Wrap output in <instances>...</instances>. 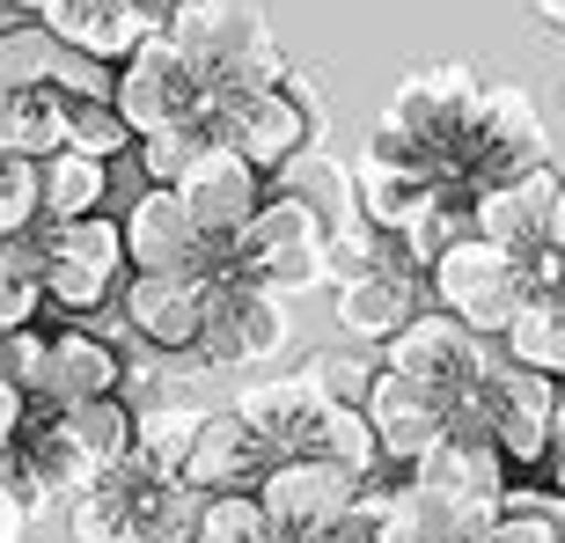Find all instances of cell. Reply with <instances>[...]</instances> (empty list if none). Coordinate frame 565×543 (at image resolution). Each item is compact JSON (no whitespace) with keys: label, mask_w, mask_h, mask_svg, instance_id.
Masks as SVG:
<instances>
[{"label":"cell","mask_w":565,"mask_h":543,"mask_svg":"<svg viewBox=\"0 0 565 543\" xmlns=\"http://www.w3.org/2000/svg\"><path fill=\"white\" fill-rule=\"evenodd\" d=\"M162 30L206 66V82H213L221 104L243 96V88H279L287 82V52H279L265 8H250V0H184Z\"/></svg>","instance_id":"6da1fadb"},{"label":"cell","mask_w":565,"mask_h":543,"mask_svg":"<svg viewBox=\"0 0 565 543\" xmlns=\"http://www.w3.org/2000/svg\"><path fill=\"white\" fill-rule=\"evenodd\" d=\"M110 104L126 110L132 140H147V132H169V126H206V132H213V110H221V96H213L206 66L191 60V52L169 38V30H154V38H140V52L118 66Z\"/></svg>","instance_id":"7a4b0ae2"},{"label":"cell","mask_w":565,"mask_h":543,"mask_svg":"<svg viewBox=\"0 0 565 543\" xmlns=\"http://www.w3.org/2000/svg\"><path fill=\"white\" fill-rule=\"evenodd\" d=\"M38 265H44V294L60 316H96L110 294L126 287V221L110 213H82V221H44L38 235Z\"/></svg>","instance_id":"3957f363"},{"label":"cell","mask_w":565,"mask_h":543,"mask_svg":"<svg viewBox=\"0 0 565 543\" xmlns=\"http://www.w3.org/2000/svg\"><path fill=\"white\" fill-rule=\"evenodd\" d=\"M492 360H500V338L456 323L448 309H419L390 345H382V368H397V375H412L419 390H434V397L448 404V426H462V412H470V397H478V382H484Z\"/></svg>","instance_id":"277c9868"},{"label":"cell","mask_w":565,"mask_h":543,"mask_svg":"<svg viewBox=\"0 0 565 543\" xmlns=\"http://www.w3.org/2000/svg\"><path fill=\"white\" fill-rule=\"evenodd\" d=\"M0 478L15 485V500L30 507V522H38V514H52V507L82 500L88 485L104 478V462L88 456V440L74 434V418H66L60 404H30L15 448L0 456Z\"/></svg>","instance_id":"5b68a950"},{"label":"cell","mask_w":565,"mask_h":543,"mask_svg":"<svg viewBox=\"0 0 565 543\" xmlns=\"http://www.w3.org/2000/svg\"><path fill=\"white\" fill-rule=\"evenodd\" d=\"M551 418H558V382L522 368V360H507V345H500V360L484 368L478 397H470L456 434L500 440V456L514 470H529V462H551Z\"/></svg>","instance_id":"8992f818"},{"label":"cell","mask_w":565,"mask_h":543,"mask_svg":"<svg viewBox=\"0 0 565 543\" xmlns=\"http://www.w3.org/2000/svg\"><path fill=\"white\" fill-rule=\"evenodd\" d=\"M323 221H316L301 199H287V191H265V206L250 213V228L228 243V265L235 279H257V287L273 294H309L323 287Z\"/></svg>","instance_id":"52a82bcc"},{"label":"cell","mask_w":565,"mask_h":543,"mask_svg":"<svg viewBox=\"0 0 565 543\" xmlns=\"http://www.w3.org/2000/svg\"><path fill=\"white\" fill-rule=\"evenodd\" d=\"M221 279H235L228 243H213L206 272H132L118 287V309H126V331L140 338L147 353H199V331H206V301Z\"/></svg>","instance_id":"ba28073f"},{"label":"cell","mask_w":565,"mask_h":543,"mask_svg":"<svg viewBox=\"0 0 565 543\" xmlns=\"http://www.w3.org/2000/svg\"><path fill=\"white\" fill-rule=\"evenodd\" d=\"M426 294H434V309H448L456 323L484 338H507V323L522 316V272L500 243H484L478 228L456 235L448 251L426 265Z\"/></svg>","instance_id":"9c48e42d"},{"label":"cell","mask_w":565,"mask_h":543,"mask_svg":"<svg viewBox=\"0 0 565 543\" xmlns=\"http://www.w3.org/2000/svg\"><path fill=\"white\" fill-rule=\"evenodd\" d=\"M294 338V309L287 294L257 287V279H221L206 301V331H199V360L228 368V375H257L265 360L287 353Z\"/></svg>","instance_id":"30bf717a"},{"label":"cell","mask_w":565,"mask_h":543,"mask_svg":"<svg viewBox=\"0 0 565 543\" xmlns=\"http://www.w3.org/2000/svg\"><path fill=\"white\" fill-rule=\"evenodd\" d=\"M367 478H360L353 462H331V456H279L257 485V500L273 507V522L287 536H316V529H331L338 514H353Z\"/></svg>","instance_id":"8fae6325"},{"label":"cell","mask_w":565,"mask_h":543,"mask_svg":"<svg viewBox=\"0 0 565 543\" xmlns=\"http://www.w3.org/2000/svg\"><path fill=\"white\" fill-rule=\"evenodd\" d=\"M177 199L191 206V221L206 228V243H235L250 228V213L265 206V169L228 140H206L191 155V169L177 177Z\"/></svg>","instance_id":"7c38bea8"},{"label":"cell","mask_w":565,"mask_h":543,"mask_svg":"<svg viewBox=\"0 0 565 543\" xmlns=\"http://www.w3.org/2000/svg\"><path fill=\"white\" fill-rule=\"evenodd\" d=\"M213 140L243 147L265 177H273L279 162H294L301 147H316V118L301 104H294V88H243V96H228V104L213 110Z\"/></svg>","instance_id":"4fadbf2b"},{"label":"cell","mask_w":565,"mask_h":543,"mask_svg":"<svg viewBox=\"0 0 565 543\" xmlns=\"http://www.w3.org/2000/svg\"><path fill=\"white\" fill-rule=\"evenodd\" d=\"M419 294H426V272L397 251V257H382L375 272L331 287V316H338V331L353 338V345H390V338L419 316Z\"/></svg>","instance_id":"5bb4252c"},{"label":"cell","mask_w":565,"mask_h":543,"mask_svg":"<svg viewBox=\"0 0 565 543\" xmlns=\"http://www.w3.org/2000/svg\"><path fill=\"white\" fill-rule=\"evenodd\" d=\"M273 462H279V448L228 404V412L199 418L191 456H184V485H191V492H206V500H213V492H257Z\"/></svg>","instance_id":"9a60e30c"},{"label":"cell","mask_w":565,"mask_h":543,"mask_svg":"<svg viewBox=\"0 0 565 543\" xmlns=\"http://www.w3.org/2000/svg\"><path fill=\"white\" fill-rule=\"evenodd\" d=\"M507 470H514V462L500 456V440L456 434V426L412 462V478H419L426 492H440L448 507H462V514H500L507 507Z\"/></svg>","instance_id":"2e32d148"},{"label":"cell","mask_w":565,"mask_h":543,"mask_svg":"<svg viewBox=\"0 0 565 543\" xmlns=\"http://www.w3.org/2000/svg\"><path fill=\"white\" fill-rule=\"evenodd\" d=\"M126 257L132 272H206L213 243L177 199V184H140V199L126 206Z\"/></svg>","instance_id":"e0dca14e"},{"label":"cell","mask_w":565,"mask_h":543,"mask_svg":"<svg viewBox=\"0 0 565 543\" xmlns=\"http://www.w3.org/2000/svg\"><path fill=\"white\" fill-rule=\"evenodd\" d=\"M551 206H558V169L536 162L522 177H500V184L478 191V206H470V228L484 243H500L507 257H529L551 243Z\"/></svg>","instance_id":"ac0fdd59"},{"label":"cell","mask_w":565,"mask_h":543,"mask_svg":"<svg viewBox=\"0 0 565 543\" xmlns=\"http://www.w3.org/2000/svg\"><path fill=\"white\" fill-rule=\"evenodd\" d=\"M360 412H367V426H375L390 470H412V462L448 434V404H440L434 390H419L412 375H397V368H382V375H375V390H367Z\"/></svg>","instance_id":"d6986e66"},{"label":"cell","mask_w":565,"mask_h":543,"mask_svg":"<svg viewBox=\"0 0 565 543\" xmlns=\"http://www.w3.org/2000/svg\"><path fill=\"white\" fill-rule=\"evenodd\" d=\"M331 404L338 397H323L301 368H294V375L243 382V390H235V412L250 418V426L273 440L279 456H316V426H323V412H331Z\"/></svg>","instance_id":"ffe728a7"},{"label":"cell","mask_w":565,"mask_h":543,"mask_svg":"<svg viewBox=\"0 0 565 543\" xmlns=\"http://www.w3.org/2000/svg\"><path fill=\"white\" fill-rule=\"evenodd\" d=\"M44 22H52V38L66 52H88V60H104V66H126L140 52V38L162 30L140 0H52Z\"/></svg>","instance_id":"44dd1931"},{"label":"cell","mask_w":565,"mask_h":543,"mask_svg":"<svg viewBox=\"0 0 565 543\" xmlns=\"http://www.w3.org/2000/svg\"><path fill=\"white\" fill-rule=\"evenodd\" d=\"M110 390H126V360L110 338H96L88 323H66L52 331V360H44V382L30 404H88V397H110Z\"/></svg>","instance_id":"7402d4cb"},{"label":"cell","mask_w":565,"mask_h":543,"mask_svg":"<svg viewBox=\"0 0 565 543\" xmlns=\"http://www.w3.org/2000/svg\"><path fill=\"white\" fill-rule=\"evenodd\" d=\"M478 88H484V74L470 60L419 66V74H404V82H397V96H390V110H382V126H397L404 140H419V132H434L440 118H456Z\"/></svg>","instance_id":"603a6c76"},{"label":"cell","mask_w":565,"mask_h":543,"mask_svg":"<svg viewBox=\"0 0 565 543\" xmlns=\"http://www.w3.org/2000/svg\"><path fill=\"white\" fill-rule=\"evenodd\" d=\"M492 529V514H462L448 507L440 492H426L412 470L390 485V500H382V543H478Z\"/></svg>","instance_id":"cb8c5ba5"},{"label":"cell","mask_w":565,"mask_h":543,"mask_svg":"<svg viewBox=\"0 0 565 543\" xmlns=\"http://www.w3.org/2000/svg\"><path fill=\"white\" fill-rule=\"evenodd\" d=\"M147 470L140 462H110L104 478L88 485L82 500L66 507V536L74 543H132V522H140V500H147Z\"/></svg>","instance_id":"d4e9b609"},{"label":"cell","mask_w":565,"mask_h":543,"mask_svg":"<svg viewBox=\"0 0 565 543\" xmlns=\"http://www.w3.org/2000/svg\"><path fill=\"white\" fill-rule=\"evenodd\" d=\"M273 191L301 199V206H309L323 228H345V221H360V177H353V162H338L331 147H301L294 162H279V169H273Z\"/></svg>","instance_id":"484cf974"},{"label":"cell","mask_w":565,"mask_h":543,"mask_svg":"<svg viewBox=\"0 0 565 543\" xmlns=\"http://www.w3.org/2000/svg\"><path fill=\"white\" fill-rule=\"evenodd\" d=\"M66 147V88H0V155H60Z\"/></svg>","instance_id":"4316f807"},{"label":"cell","mask_w":565,"mask_h":543,"mask_svg":"<svg viewBox=\"0 0 565 543\" xmlns=\"http://www.w3.org/2000/svg\"><path fill=\"white\" fill-rule=\"evenodd\" d=\"M500 345H507V360H522L536 375L565 382V294H529Z\"/></svg>","instance_id":"83f0119b"},{"label":"cell","mask_w":565,"mask_h":543,"mask_svg":"<svg viewBox=\"0 0 565 543\" xmlns=\"http://www.w3.org/2000/svg\"><path fill=\"white\" fill-rule=\"evenodd\" d=\"M38 169H44V221H82V213H104V199H110V162L60 147V155H44Z\"/></svg>","instance_id":"f1b7e54d"},{"label":"cell","mask_w":565,"mask_h":543,"mask_svg":"<svg viewBox=\"0 0 565 543\" xmlns=\"http://www.w3.org/2000/svg\"><path fill=\"white\" fill-rule=\"evenodd\" d=\"M199 418L206 412H191V404H147L140 426H132V462H140L147 478H184V456H191Z\"/></svg>","instance_id":"f546056e"},{"label":"cell","mask_w":565,"mask_h":543,"mask_svg":"<svg viewBox=\"0 0 565 543\" xmlns=\"http://www.w3.org/2000/svg\"><path fill=\"white\" fill-rule=\"evenodd\" d=\"M60 66V38L44 15H15L0 22V88H44Z\"/></svg>","instance_id":"4dcf8cb0"},{"label":"cell","mask_w":565,"mask_h":543,"mask_svg":"<svg viewBox=\"0 0 565 543\" xmlns=\"http://www.w3.org/2000/svg\"><path fill=\"white\" fill-rule=\"evenodd\" d=\"M52 309L44 294V265H38V243H0V331H30L38 316Z\"/></svg>","instance_id":"1f68e13d"},{"label":"cell","mask_w":565,"mask_h":543,"mask_svg":"<svg viewBox=\"0 0 565 543\" xmlns=\"http://www.w3.org/2000/svg\"><path fill=\"white\" fill-rule=\"evenodd\" d=\"M478 543H565V500L536 485H507V507Z\"/></svg>","instance_id":"d6a6232c"},{"label":"cell","mask_w":565,"mask_h":543,"mask_svg":"<svg viewBox=\"0 0 565 543\" xmlns=\"http://www.w3.org/2000/svg\"><path fill=\"white\" fill-rule=\"evenodd\" d=\"M199 514H206V492H191L184 478H154L140 500V522H132V543H191Z\"/></svg>","instance_id":"836d02e7"},{"label":"cell","mask_w":565,"mask_h":543,"mask_svg":"<svg viewBox=\"0 0 565 543\" xmlns=\"http://www.w3.org/2000/svg\"><path fill=\"white\" fill-rule=\"evenodd\" d=\"M191 543H294V536L273 522V507L257 500V492H213Z\"/></svg>","instance_id":"e575fe53"},{"label":"cell","mask_w":565,"mask_h":543,"mask_svg":"<svg viewBox=\"0 0 565 543\" xmlns=\"http://www.w3.org/2000/svg\"><path fill=\"white\" fill-rule=\"evenodd\" d=\"M66 147L74 155H96V162H118L140 140H132L126 110L110 104V96H66Z\"/></svg>","instance_id":"d590c367"},{"label":"cell","mask_w":565,"mask_h":543,"mask_svg":"<svg viewBox=\"0 0 565 543\" xmlns=\"http://www.w3.org/2000/svg\"><path fill=\"white\" fill-rule=\"evenodd\" d=\"M382 257H397V235L375 228V221L360 213V221H345V228L323 235V287H345V279H360V272H375Z\"/></svg>","instance_id":"8d00e7d4"},{"label":"cell","mask_w":565,"mask_h":543,"mask_svg":"<svg viewBox=\"0 0 565 543\" xmlns=\"http://www.w3.org/2000/svg\"><path fill=\"white\" fill-rule=\"evenodd\" d=\"M66 418H74V434L88 440V456L104 462V470L132 456V426H140V412H132L118 390H110V397H88V404H66Z\"/></svg>","instance_id":"74e56055"},{"label":"cell","mask_w":565,"mask_h":543,"mask_svg":"<svg viewBox=\"0 0 565 543\" xmlns=\"http://www.w3.org/2000/svg\"><path fill=\"white\" fill-rule=\"evenodd\" d=\"M44 228V169L30 155H0V243Z\"/></svg>","instance_id":"f35d334b"},{"label":"cell","mask_w":565,"mask_h":543,"mask_svg":"<svg viewBox=\"0 0 565 543\" xmlns=\"http://www.w3.org/2000/svg\"><path fill=\"white\" fill-rule=\"evenodd\" d=\"M301 375H309L323 397H338V404H367V390H375V375H382V360L367 353V345H331V353L301 360Z\"/></svg>","instance_id":"ab89813d"},{"label":"cell","mask_w":565,"mask_h":543,"mask_svg":"<svg viewBox=\"0 0 565 543\" xmlns=\"http://www.w3.org/2000/svg\"><path fill=\"white\" fill-rule=\"evenodd\" d=\"M213 132L206 126H169V132H147L140 147H132V155H140V184H177V177H184L191 169V155H199V147H206Z\"/></svg>","instance_id":"60d3db41"},{"label":"cell","mask_w":565,"mask_h":543,"mask_svg":"<svg viewBox=\"0 0 565 543\" xmlns=\"http://www.w3.org/2000/svg\"><path fill=\"white\" fill-rule=\"evenodd\" d=\"M44 360H52V331H38V323H30V331H8V345H0V368H8L30 397H38V382H44Z\"/></svg>","instance_id":"b9f144b4"},{"label":"cell","mask_w":565,"mask_h":543,"mask_svg":"<svg viewBox=\"0 0 565 543\" xmlns=\"http://www.w3.org/2000/svg\"><path fill=\"white\" fill-rule=\"evenodd\" d=\"M22 418H30V390H22L8 368H0V456L15 448V434H22Z\"/></svg>","instance_id":"7bdbcfd3"},{"label":"cell","mask_w":565,"mask_h":543,"mask_svg":"<svg viewBox=\"0 0 565 543\" xmlns=\"http://www.w3.org/2000/svg\"><path fill=\"white\" fill-rule=\"evenodd\" d=\"M22 529H30V507L15 500V485L0 478V543H22Z\"/></svg>","instance_id":"ee69618b"},{"label":"cell","mask_w":565,"mask_h":543,"mask_svg":"<svg viewBox=\"0 0 565 543\" xmlns=\"http://www.w3.org/2000/svg\"><path fill=\"white\" fill-rule=\"evenodd\" d=\"M529 8H536V15H544L551 30H558V38H565V0H529Z\"/></svg>","instance_id":"f6af8a7d"},{"label":"cell","mask_w":565,"mask_h":543,"mask_svg":"<svg viewBox=\"0 0 565 543\" xmlns=\"http://www.w3.org/2000/svg\"><path fill=\"white\" fill-rule=\"evenodd\" d=\"M551 243L565 251V177H558V206H551Z\"/></svg>","instance_id":"bcb514c9"},{"label":"cell","mask_w":565,"mask_h":543,"mask_svg":"<svg viewBox=\"0 0 565 543\" xmlns=\"http://www.w3.org/2000/svg\"><path fill=\"white\" fill-rule=\"evenodd\" d=\"M8 8H15V15H44V8H52V0H8Z\"/></svg>","instance_id":"7dc6e473"},{"label":"cell","mask_w":565,"mask_h":543,"mask_svg":"<svg viewBox=\"0 0 565 543\" xmlns=\"http://www.w3.org/2000/svg\"><path fill=\"white\" fill-rule=\"evenodd\" d=\"M551 462H558V485H551V492H558V500H565V456H551Z\"/></svg>","instance_id":"c3c4849f"},{"label":"cell","mask_w":565,"mask_h":543,"mask_svg":"<svg viewBox=\"0 0 565 543\" xmlns=\"http://www.w3.org/2000/svg\"><path fill=\"white\" fill-rule=\"evenodd\" d=\"M0 345H8V331H0Z\"/></svg>","instance_id":"681fc988"}]
</instances>
